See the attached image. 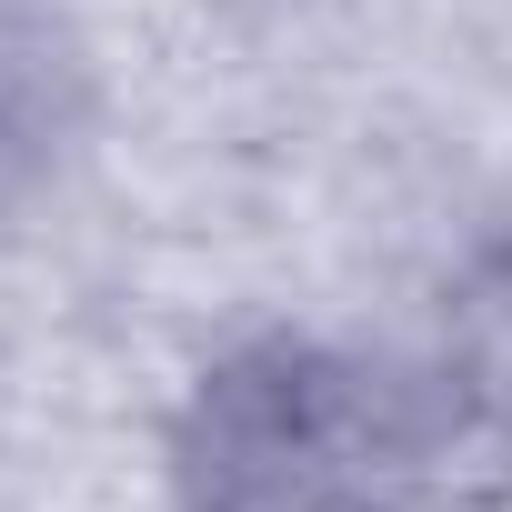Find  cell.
Wrapping results in <instances>:
<instances>
[{
    "label": "cell",
    "instance_id": "cell-1",
    "mask_svg": "<svg viewBox=\"0 0 512 512\" xmlns=\"http://www.w3.org/2000/svg\"><path fill=\"white\" fill-rule=\"evenodd\" d=\"M422 472L432 422L412 382L302 332L221 352L171 412L181 512H412Z\"/></svg>",
    "mask_w": 512,
    "mask_h": 512
}]
</instances>
